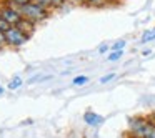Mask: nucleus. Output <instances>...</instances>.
<instances>
[{
	"label": "nucleus",
	"instance_id": "10",
	"mask_svg": "<svg viewBox=\"0 0 155 138\" xmlns=\"http://www.w3.org/2000/svg\"><path fill=\"white\" fill-rule=\"evenodd\" d=\"M87 82H88V77H84V75L74 78V85H85Z\"/></svg>",
	"mask_w": 155,
	"mask_h": 138
},
{
	"label": "nucleus",
	"instance_id": "16",
	"mask_svg": "<svg viewBox=\"0 0 155 138\" xmlns=\"http://www.w3.org/2000/svg\"><path fill=\"white\" fill-rule=\"evenodd\" d=\"M38 5H42V7H45V8H48V7H52V0H35Z\"/></svg>",
	"mask_w": 155,
	"mask_h": 138
},
{
	"label": "nucleus",
	"instance_id": "15",
	"mask_svg": "<svg viewBox=\"0 0 155 138\" xmlns=\"http://www.w3.org/2000/svg\"><path fill=\"white\" fill-rule=\"evenodd\" d=\"M107 0H88L87 4L88 5H94V7H100V5H104Z\"/></svg>",
	"mask_w": 155,
	"mask_h": 138
},
{
	"label": "nucleus",
	"instance_id": "6",
	"mask_svg": "<svg viewBox=\"0 0 155 138\" xmlns=\"http://www.w3.org/2000/svg\"><path fill=\"white\" fill-rule=\"evenodd\" d=\"M15 27H18V28H20V30H22V32H25V34H27L28 37H30V34H32V32H34L35 22L28 20V18H22V20L18 22V24L15 25Z\"/></svg>",
	"mask_w": 155,
	"mask_h": 138
},
{
	"label": "nucleus",
	"instance_id": "13",
	"mask_svg": "<svg viewBox=\"0 0 155 138\" xmlns=\"http://www.w3.org/2000/svg\"><path fill=\"white\" fill-rule=\"evenodd\" d=\"M14 7H22V5H25V4H28V2H32V0H8Z\"/></svg>",
	"mask_w": 155,
	"mask_h": 138
},
{
	"label": "nucleus",
	"instance_id": "20",
	"mask_svg": "<svg viewBox=\"0 0 155 138\" xmlns=\"http://www.w3.org/2000/svg\"><path fill=\"white\" fill-rule=\"evenodd\" d=\"M4 93V87H2V85H0V95Z\"/></svg>",
	"mask_w": 155,
	"mask_h": 138
},
{
	"label": "nucleus",
	"instance_id": "12",
	"mask_svg": "<svg viewBox=\"0 0 155 138\" xmlns=\"http://www.w3.org/2000/svg\"><path fill=\"white\" fill-rule=\"evenodd\" d=\"M124 47H125V40H117L112 45V50H124Z\"/></svg>",
	"mask_w": 155,
	"mask_h": 138
},
{
	"label": "nucleus",
	"instance_id": "11",
	"mask_svg": "<svg viewBox=\"0 0 155 138\" xmlns=\"http://www.w3.org/2000/svg\"><path fill=\"white\" fill-rule=\"evenodd\" d=\"M22 85V78H15V80H12L10 83H8V88H10V90H15V88H18Z\"/></svg>",
	"mask_w": 155,
	"mask_h": 138
},
{
	"label": "nucleus",
	"instance_id": "3",
	"mask_svg": "<svg viewBox=\"0 0 155 138\" xmlns=\"http://www.w3.org/2000/svg\"><path fill=\"white\" fill-rule=\"evenodd\" d=\"M5 40H7V43L12 45V47H20V45H24L25 42L28 40V35L14 25V27H10L5 32Z\"/></svg>",
	"mask_w": 155,
	"mask_h": 138
},
{
	"label": "nucleus",
	"instance_id": "8",
	"mask_svg": "<svg viewBox=\"0 0 155 138\" xmlns=\"http://www.w3.org/2000/svg\"><path fill=\"white\" fill-rule=\"evenodd\" d=\"M122 55H124V50H114L110 55H108V60H110V62H115V60H118Z\"/></svg>",
	"mask_w": 155,
	"mask_h": 138
},
{
	"label": "nucleus",
	"instance_id": "7",
	"mask_svg": "<svg viewBox=\"0 0 155 138\" xmlns=\"http://www.w3.org/2000/svg\"><path fill=\"white\" fill-rule=\"evenodd\" d=\"M152 40H155V28L143 32V35H142V42H143V43H147V42H152Z\"/></svg>",
	"mask_w": 155,
	"mask_h": 138
},
{
	"label": "nucleus",
	"instance_id": "14",
	"mask_svg": "<svg viewBox=\"0 0 155 138\" xmlns=\"http://www.w3.org/2000/svg\"><path fill=\"white\" fill-rule=\"evenodd\" d=\"M114 78H115V73H107L100 78V83H108V82H112Z\"/></svg>",
	"mask_w": 155,
	"mask_h": 138
},
{
	"label": "nucleus",
	"instance_id": "9",
	"mask_svg": "<svg viewBox=\"0 0 155 138\" xmlns=\"http://www.w3.org/2000/svg\"><path fill=\"white\" fill-rule=\"evenodd\" d=\"M10 27H14V25H10L4 17H2V15H0V30H2V32H7Z\"/></svg>",
	"mask_w": 155,
	"mask_h": 138
},
{
	"label": "nucleus",
	"instance_id": "19",
	"mask_svg": "<svg viewBox=\"0 0 155 138\" xmlns=\"http://www.w3.org/2000/svg\"><path fill=\"white\" fill-rule=\"evenodd\" d=\"M75 2H82V4H87L88 0H75Z\"/></svg>",
	"mask_w": 155,
	"mask_h": 138
},
{
	"label": "nucleus",
	"instance_id": "4",
	"mask_svg": "<svg viewBox=\"0 0 155 138\" xmlns=\"http://www.w3.org/2000/svg\"><path fill=\"white\" fill-rule=\"evenodd\" d=\"M0 15H2V17H4L10 25H17L18 22L24 18V17H22V14H20V10H18L17 7H5V8H2Z\"/></svg>",
	"mask_w": 155,
	"mask_h": 138
},
{
	"label": "nucleus",
	"instance_id": "17",
	"mask_svg": "<svg viewBox=\"0 0 155 138\" xmlns=\"http://www.w3.org/2000/svg\"><path fill=\"white\" fill-rule=\"evenodd\" d=\"M65 0H52V7H60V5H64Z\"/></svg>",
	"mask_w": 155,
	"mask_h": 138
},
{
	"label": "nucleus",
	"instance_id": "1",
	"mask_svg": "<svg viewBox=\"0 0 155 138\" xmlns=\"http://www.w3.org/2000/svg\"><path fill=\"white\" fill-rule=\"evenodd\" d=\"M18 10H20L22 17L24 18H28V20L35 22V24H38V22L45 20L47 18V8L42 7V5H38L35 0H32V2H28V4L22 5V7H17Z\"/></svg>",
	"mask_w": 155,
	"mask_h": 138
},
{
	"label": "nucleus",
	"instance_id": "18",
	"mask_svg": "<svg viewBox=\"0 0 155 138\" xmlns=\"http://www.w3.org/2000/svg\"><path fill=\"white\" fill-rule=\"evenodd\" d=\"M4 43H7V40H5V32L0 30V47H2Z\"/></svg>",
	"mask_w": 155,
	"mask_h": 138
},
{
	"label": "nucleus",
	"instance_id": "21",
	"mask_svg": "<svg viewBox=\"0 0 155 138\" xmlns=\"http://www.w3.org/2000/svg\"><path fill=\"white\" fill-rule=\"evenodd\" d=\"M0 12H2V8H0Z\"/></svg>",
	"mask_w": 155,
	"mask_h": 138
},
{
	"label": "nucleus",
	"instance_id": "2",
	"mask_svg": "<svg viewBox=\"0 0 155 138\" xmlns=\"http://www.w3.org/2000/svg\"><path fill=\"white\" fill-rule=\"evenodd\" d=\"M130 130L138 138H155V127L142 118H130Z\"/></svg>",
	"mask_w": 155,
	"mask_h": 138
},
{
	"label": "nucleus",
	"instance_id": "5",
	"mask_svg": "<svg viewBox=\"0 0 155 138\" xmlns=\"http://www.w3.org/2000/svg\"><path fill=\"white\" fill-rule=\"evenodd\" d=\"M84 120L87 125H90V127H97V125L104 123V117H100L98 113H94V111H87V113L84 115Z\"/></svg>",
	"mask_w": 155,
	"mask_h": 138
}]
</instances>
